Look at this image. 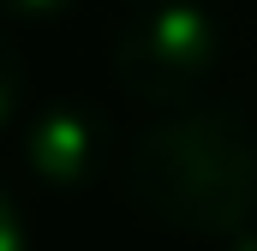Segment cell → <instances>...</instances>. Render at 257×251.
Returning <instances> with one entry per match:
<instances>
[{
	"mask_svg": "<svg viewBox=\"0 0 257 251\" xmlns=\"http://www.w3.org/2000/svg\"><path fill=\"white\" fill-rule=\"evenodd\" d=\"M120 186L156 227L233 239L257 221V138L239 108H174L126 144Z\"/></svg>",
	"mask_w": 257,
	"mask_h": 251,
	"instance_id": "1",
	"label": "cell"
},
{
	"mask_svg": "<svg viewBox=\"0 0 257 251\" xmlns=\"http://www.w3.org/2000/svg\"><path fill=\"white\" fill-rule=\"evenodd\" d=\"M227 251H257V221H251V227H239V233L227 239Z\"/></svg>",
	"mask_w": 257,
	"mask_h": 251,
	"instance_id": "7",
	"label": "cell"
},
{
	"mask_svg": "<svg viewBox=\"0 0 257 251\" xmlns=\"http://www.w3.org/2000/svg\"><path fill=\"white\" fill-rule=\"evenodd\" d=\"M227 36L221 18L197 0H156L138 6L114 36V78L144 108H192L221 72Z\"/></svg>",
	"mask_w": 257,
	"mask_h": 251,
	"instance_id": "2",
	"label": "cell"
},
{
	"mask_svg": "<svg viewBox=\"0 0 257 251\" xmlns=\"http://www.w3.org/2000/svg\"><path fill=\"white\" fill-rule=\"evenodd\" d=\"M18 162L48 191H84L108 174L114 132L102 120V108H90V102H48L18 132Z\"/></svg>",
	"mask_w": 257,
	"mask_h": 251,
	"instance_id": "3",
	"label": "cell"
},
{
	"mask_svg": "<svg viewBox=\"0 0 257 251\" xmlns=\"http://www.w3.org/2000/svg\"><path fill=\"white\" fill-rule=\"evenodd\" d=\"M138 6H156V0H138Z\"/></svg>",
	"mask_w": 257,
	"mask_h": 251,
	"instance_id": "8",
	"label": "cell"
},
{
	"mask_svg": "<svg viewBox=\"0 0 257 251\" xmlns=\"http://www.w3.org/2000/svg\"><path fill=\"white\" fill-rule=\"evenodd\" d=\"M18 108H24V54H18V42L0 30V132L18 120Z\"/></svg>",
	"mask_w": 257,
	"mask_h": 251,
	"instance_id": "4",
	"label": "cell"
},
{
	"mask_svg": "<svg viewBox=\"0 0 257 251\" xmlns=\"http://www.w3.org/2000/svg\"><path fill=\"white\" fill-rule=\"evenodd\" d=\"M0 251H30L24 209H18V197H12V186H6V180H0Z\"/></svg>",
	"mask_w": 257,
	"mask_h": 251,
	"instance_id": "5",
	"label": "cell"
},
{
	"mask_svg": "<svg viewBox=\"0 0 257 251\" xmlns=\"http://www.w3.org/2000/svg\"><path fill=\"white\" fill-rule=\"evenodd\" d=\"M72 0H0V18L6 24H48V18H60Z\"/></svg>",
	"mask_w": 257,
	"mask_h": 251,
	"instance_id": "6",
	"label": "cell"
}]
</instances>
